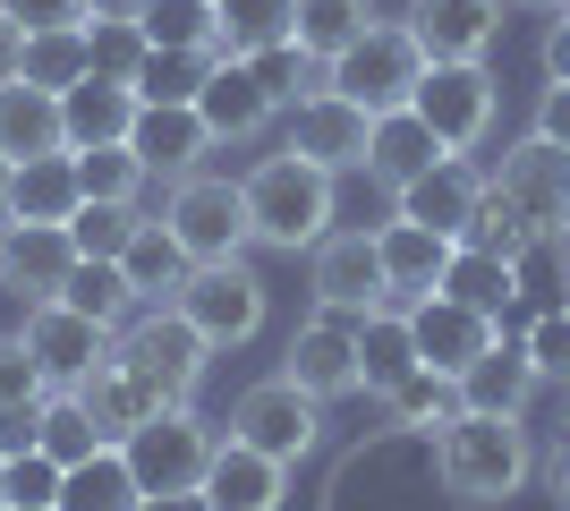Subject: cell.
Listing matches in <instances>:
<instances>
[{
  "label": "cell",
  "mask_w": 570,
  "mask_h": 511,
  "mask_svg": "<svg viewBox=\"0 0 570 511\" xmlns=\"http://www.w3.org/2000/svg\"><path fill=\"white\" fill-rule=\"evenodd\" d=\"M170 307L214 341V350H247V341L264 333V273L247 265V256H230V265H188V282L170 291Z\"/></svg>",
  "instance_id": "obj_7"
},
{
  "label": "cell",
  "mask_w": 570,
  "mask_h": 511,
  "mask_svg": "<svg viewBox=\"0 0 570 511\" xmlns=\"http://www.w3.org/2000/svg\"><path fill=\"white\" fill-rule=\"evenodd\" d=\"M520 341H528V358H537V375L570 392V307H553V316H537V324H528Z\"/></svg>",
  "instance_id": "obj_47"
},
{
  "label": "cell",
  "mask_w": 570,
  "mask_h": 511,
  "mask_svg": "<svg viewBox=\"0 0 570 511\" xmlns=\"http://www.w3.org/2000/svg\"><path fill=\"white\" fill-rule=\"evenodd\" d=\"M69 163H77V188L102 196V205H137L145 179H154V170L137 163V146H86V154H69Z\"/></svg>",
  "instance_id": "obj_40"
},
{
  "label": "cell",
  "mask_w": 570,
  "mask_h": 511,
  "mask_svg": "<svg viewBox=\"0 0 570 511\" xmlns=\"http://www.w3.org/2000/svg\"><path fill=\"white\" fill-rule=\"evenodd\" d=\"M256 77H264V95L282 102H307V95H324V60L315 51H298V43H273V51H256Z\"/></svg>",
  "instance_id": "obj_44"
},
{
  "label": "cell",
  "mask_w": 570,
  "mask_h": 511,
  "mask_svg": "<svg viewBox=\"0 0 570 511\" xmlns=\"http://www.w3.org/2000/svg\"><path fill=\"white\" fill-rule=\"evenodd\" d=\"M357 358H366V392H392L417 366V333H409V307H375V316H357Z\"/></svg>",
  "instance_id": "obj_33"
},
{
  "label": "cell",
  "mask_w": 570,
  "mask_h": 511,
  "mask_svg": "<svg viewBox=\"0 0 570 511\" xmlns=\"http://www.w3.org/2000/svg\"><path fill=\"white\" fill-rule=\"evenodd\" d=\"M443 291H452L460 307H485V316H502V307L520 298V265H511V256H485V247L460 239V247H452V273H443Z\"/></svg>",
  "instance_id": "obj_34"
},
{
  "label": "cell",
  "mask_w": 570,
  "mask_h": 511,
  "mask_svg": "<svg viewBox=\"0 0 570 511\" xmlns=\"http://www.w3.org/2000/svg\"><path fill=\"white\" fill-rule=\"evenodd\" d=\"M238 188H247V230H256V247H282V256L307 247V256H315V239L333 230V170L307 163L298 146L264 154Z\"/></svg>",
  "instance_id": "obj_2"
},
{
  "label": "cell",
  "mask_w": 570,
  "mask_h": 511,
  "mask_svg": "<svg viewBox=\"0 0 570 511\" xmlns=\"http://www.w3.org/2000/svg\"><path fill=\"white\" fill-rule=\"evenodd\" d=\"M43 452H51L60 469L86 461V452H102V426L86 417V401H77V392H51V401H43Z\"/></svg>",
  "instance_id": "obj_43"
},
{
  "label": "cell",
  "mask_w": 570,
  "mask_h": 511,
  "mask_svg": "<svg viewBox=\"0 0 570 511\" xmlns=\"http://www.w3.org/2000/svg\"><path fill=\"white\" fill-rule=\"evenodd\" d=\"M214 18H222V51H230V60L298 43V0H214Z\"/></svg>",
  "instance_id": "obj_32"
},
{
  "label": "cell",
  "mask_w": 570,
  "mask_h": 511,
  "mask_svg": "<svg viewBox=\"0 0 570 511\" xmlns=\"http://www.w3.org/2000/svg\"><path fill=\"white\" fill-rule=\"evenodd\" d=\"M494 188L528 214V230H537V239H570V146H553V137H537V128H528L520 146H502Z\"/></svg>",
  "instance_id": "obj_10"
},
{
  "label": "cell",
  "mask_w": 570,
  "mask_h": 511,
  "mask_svg": "<svg viewBox=\"0 0 570 511\" xmlns=\"http://www.w3.org/2000/svg\"><path fill=\"white\" fill-rule=\"evenodd\" d=\"M128 375H137V392L154 401V410H188L196 392H205V358H214V341L196 333L179 307H154V316H128L119 324V350H111Z\"/></svg>",
  "instance_id": "obj_3"
},
{
  "label": "cell",
  "mask_w": 570,
  "mask_h": 511,
  "mask_svg": "<svg viewBox=\"0 0 570 511\" xmlns=\"http://www.w3.org/2000/svg\"><path fill=\"white\" fill-rule=\"evenodd\" d=\"M18 60H26V26L0 18V77H18Z\"/></svg>",
  "instance_id": "obj_54"
},
{
  "label": "cell",
  "mask_w": 570,
  "mask_h": 511,
  "mask_svg": "<svg viewBox=\"0 0 570 511\" xmlns=\"http://www.w3.org/2000/svg\"><path fill=\"white\" fill-rule=\"evenodd\" d=\"M60 392H77V401H86V417L102 426V443H128V435L145 426V417H154V401L137 392V375H128L119 358H102L95 375H86V384H60Z\"/></svg>",
  "instance_id": "obj_30"
},
{
  "label": "cell",
  "mask_w": 570,
  "mask_h": 511,
  "mask_svg": "<svg viewBox=\"0 0 570 511\" xmlns=\"http://www.w3.org/2000/svg\"><path fill=\"white\" fill-rule=\"evenodd\" d=\"M0 18H18L26 35H51V26H86V0H0Z\"/></svg>",
  "instance_id": "obj_49"
},
{
  "label": "cell",
  "mask_w": 570,
  "mask_h": 511,
  "mask_svg": "<svg viewBox=\"0 0 570 511\" xmlns=\"http://www.w3.org/2000/svg\"><path fill=\"white\" fill-rule=\"evenodd\" d=\"M9 511H18V503H9Z\"/></svg>",
  "instance_id": "obj_60"
},
{
  "label": "cell",
  "mask_w": 570,
  "mask_h": 511,
  "mask_svg": "<svg viewBox=\"0 0 570 511\" xmlns=\"http://www.w3.org/2000/svg\"><path fill=\"white\" fill-rule=\"evenodd\" d=\"M222 51H145L137 69V95L145 102H196V86H205V69H214Z\"/></svg>",
  "instance_id": "obj_42"
},
{
  "label": "cell",
  "mask_w": 570,
  "mask_h": 511,
  "mask_svg": "<svg viewBox=\"0 0 570 511\" xmlns=\"http://www.w3.org/2000/svg\"><path fill=\"white\" fill-rule=\"evenodd\" d=\"M60 298H69L77 316L111 324V333H119V324H128V316L145 307V298H137V282L119 273V256H77V265H69V282H60Z\"/></svg>",
  "instance_id": "obj_31"
},
{
  "label": "cell",
  "mask_w": 570,
  "mask_h": 511,
  "mask_svg": "<svg viewBox=\"0 0 570 511\" xmlns=\"http://www.w3.org/2000/svg\"><path fill=\"white\" fill-rule=\"evenodd\" d=\"M409 333H417V366H443V375H469V358H485L502 341V316L485 307H460L452 291L409 298Z\"/></svg>",
  "instance_id": "obj_15"
},
{
  "label": "cell",
  "mask_w": 570,
  "mask_h": 511,
  "mask_svg": "<svg viewBox=\"0 0 570 511\" xmlns=\"http://www.w3.org/2000/svg\"><path fill=\"white\" fill-rule=\"evenodd\" d=\"M546 86H570V9L546 26Z\"/></svg>",
  "instance_id": "obj_52"
},
{
  "label": "cell",
  "mask_w": 570,
  "mask_h": 511,
  "mask_svg": "<svg viewBox=\"0 0 570 511\" xmlns=\"http://www.w3.org/2000/svg\"><path fill=\"white\" fill-rule=\"evenodd\" d=\"M537 137L570 146V86H546V102H537Z\"/></svg>",
  "instance_id": "obj_51"
},
{
  "label": "cell",
  "mask_w": 570,
  "mask_h": 511,
  "mask_svg": "<svg viewBox=\"0 0 570 511\" xmlns=\"http://www.w3.org/2000/svg\"><path fill=\"white\" fill-rule=\"evenodd\" d=\"M86 69H95V51H86V26H51V35H26L18 77H35V86H51V95H69Z\"/></svg>",
  "instance_id": "obj_39"
},
{
  "label": "cell",
  "mask_w": 570,
  "mask_h": 511,
  "mask_svg": "<svg viewBox=\"0 0 570 511\" xmlns=\"http://www.w3.org/2000/svg\"><path fill=\"white\" fill-rule=\"evenodd\" d=\"M562 9H570V0H562Z\"/></svg>",
  "instance_id": "obj_61"
},
{
  "label": "cell",
  "mask_w": 570,
  "mask_h": 511,
  "mask_svg": "<svg viewBox=\"0 0 570 511\" xmlns=\"http://www.w3.org/2000/svg\"><path fill=\"white\" fill-rule=\"evenodd\" d=\"M128 146H137V163L154 170V179H188V170H205V154H214V128H205L196 102H137Z\"/></svg>",
  "instance_id": "obj_18"
},
{
  "label": "cell",
  "mask_w": 570,
  "mask_h": 511,
  "mask_svg": "<svg viewBox=\"0 0 570 511\" xmlns=\"http://www.w3.org/2000/svg\"><path fill=\"white\" fill-rule=\"evenodd\" d=\"M163 222H170V239L188 247V265H230V256H247V239H256V230H247V188L222 179V170L170 179Z\"/></svg>",
  "instance_id": "obj_5"
},
{
  "label": "cell",
  "mask_w": 570,
  "mask_h": 511,
  "mask_svg": "<svg viewBox=\"0 0 570 511\" xmlns=\"http://www.w3.org/2000/svg\"><path fill=\"white\" fill-rule=\"evenodd\" d=\"M86 18H145V0H86Z\"/></svg>",
  "instance_id": "obj_56"
},
{
  "label": "cell",
  "mask_w": 570,
  "mask_h": 511,
  "mask_svg": "<svg viewBox=\"0 0 570 511\" xmlns=\"http://www.w3.org/2000/svg\"><path fill=\"white\" fill-rule=\"evenodd\" d=\"M137 86L128 77H102V69H86L60 95V120H69V154H86V146H128V128H137Z\"/></svg>",
  "instance_id": "obj_23"
},
{
  "label": "cell",
  "mask_w": 570,
  "mask_h": 511,
  "mask_svg": "<svg viewBox=\"0 0 570 511\" xmlns=\"http://www.w3.org/2000/svg\"><path fill=\"white\" fill-rule=\"evenodd\" d=\"M546 494H553V503L570 511V435H562V443L546 452Z\"/></svg>",
  "instance_id": "obj_53"
},
{
  "label": "cell",
  "mask_w": 570,
  "mask_h": 511,
  "mask_svg": "<svg viewBox=\"0 0 570 511\" xmlns=\"http://www.w3.org/2000/svg\"><path fill=\"white\" fill-rule=\"evenodd\" d=\"M375 247H383V282H392V298H434L443 291V273H452V247L460 239H443V230H426V222H409V214H392L375 230Z\"/></svg>",
  "instance_id": "obj_22"
},
{
  "label": "cell",
  "mask_w": 570,
  "mask_h": 511,
  "mask_svg": "<svg viewBox=\"0 0 570 511\" xmlns=\"http://www.w3.org/2000/svg\"><path fill=\"white\" fill-rule=\"evenodd\" d=\"M469 247H485V256H511V265H528V256H537V230H528V214L520 205H511V196L494 188V179H485V196H476V214H469Z\"/></svg>",
  "instance_id": "obj_38"
},
{
  "label": "cell",
  "mask_w": 570,
  "mask_h": 511,
  "mask_svg": "<svg viewBox=\"0 0 570 511\" xmlns=\"http://www.w3.org/2000/svg\"><path fill=\"white\" fill-rule=\"evenodd\" d=\"M145 511H214V503H205V487H196V494H145Z\"/></svg>",
  "instance_id": "obj_55"
},
{
  "label": "cell",
  "mask_w": 570,
  "mask_h": 511,
  "mask_svg": "<svg viewBox=\"0 0 570 511\" xmlns=\"http://www.w3.org/2000/svg\"><path fill=\"white\" fill-rule=\"evenodd\" d=\"M0 503H9V461H0Z\"/></svg>",
  "instance_id": "obj_59"
},
{
  "label": "cell",
  "mask_w": 570,
  "mask_h": 511,
  "mask_svg": "<svg viewBox=\"0 0 570 511\" xmlns=\"http://www.w3.org/2000/svg\"><path fill=\"white\" fill-rule=\"evenodd\" d=\"M401 26L426 60H485V43L502 35V0H409Z\"/></svg>",
  "instance_id": "obj_20"
},
{
  "label": "cell",
  "mask_w": 570,
  "mask_h": 511,
  "mask_svg": "<svg viewBox=\"0 0 570 511\" xmlns=\"http://www.w3.org/2000/svg\"><path fill=\"white\" fill-rule=\"evenodd\" d=\"M230 435L298 469L315 443H324V401H315V392H298L289 375H264V384H247V392L230 401Z\"/></svg>",
  "instance_id": "obj_9"
},
{
  "label": "cell",
  "mask_w": 570,
  "mask_h": 511,
  "mask_svg": "<svg viewBox=\"0 0 570 511\" xmlns=\"http://www.w3.org/2000/svg\"><path fill=\"white\" fill-rule=\"evenodd\" d=\"M476 196H485V179H476L469 154H443V163H426L409 188H392V214L426 222V230H443V239H469V214Z\"/></svg>",
  "instance_id": "obj_19"
},
{
  "label": "cell",
  "mask_w": 570,
  "mask_h": 511,
  "mask_svg": "<svg viewBox=\"0 0 570 511\" xmlns=\"http://www.w3.org/2000/svg\"><path fill=\"white\" fill-rule=\"evenodd\" d=\"M289 146L307 154V163H324L341 179V170H366V146H375V111H357L350 95H307L289 102Z\"/></svg>",
  "instance_id": "obj_14"
},
{
  "label": "cell",
  "mask_w": 570,
  "mask_h": 511,
  "mask_svg": "<svg viewBox=\"0 0 570 511\" xmlns=\"http://www.w3.org/2000/svg\"><path fill=\"white\" fill-rule=\"evenodd\" d=\"M9 503L18 511H51L60 503V461H51V452H18V461H9Z\"/></svg>",
  "instance_id": "obj_46"
},
{
  "label": "cell",
  "mask_w": 570,
  "mask_h": 511,
  "mask_svg": "<svg viewBox=\"0 0 570 511\" xmlns=\"http://www.w3.org/2000/svg\"><path fill=\"white\" fill-rule=\"evenodd\" d=\"M409 111L434 128V146H443V154H476L485 137H494L502 86H494V69H485V60H426V77H417Z\"/></svg>",
  "instance_id": "obj_6"
},
{
  "label": "cell",
  "mask_w": 570,
  "mask_h": 511,
  "mask_svg": "<svg viewBox=\"0 0 570 511\" xmlns=\"http://www.w3.org/2000/svg\"><path fill=\"white\" fill-rule=\"evenodd\" d=\"M282 494H289V461H273V452H256L238 435L214 443V469H205V503L214 511H282Z\"/></svg>",
  "instance_id": "obj_21"
},
{
  "label": "cell",
  "mask_w": 570,
  "mask_h": 511,
  "mask_svg": "<svg viewBox=\"0 0 570 511\" xmlns=\"http://www.w3.org/2000/svg\"><path fill=\"white\" fill-rule=\"evenodd\" d=\"M502 9H562V0H502Z\"/></svg>",
  "instance_id": "obj_58"
},
{
  "label": "cell",
  "mask_w": 570,
  "mask_h": 511,
  "mask_svg": "<svg viewBox=\"0 0 570 511\" xmlns=\"http://www.w3.org/2000/svg\"><path fill=\"white\" fill-rule=\"evenodd\" d=\"M375 18H383L375 0H298V51H315V60H341V51H350Z\"/></svg>",
  "instance_id": "obj_36"
},
{
  "label": "cell",
  "mask_w": 570,
  "mask_h": 511,
  "mask_svg": "<svg viewBox=\"0 0 570 511\" xmlns=\"http://www.w3.org/2000/svg\"><path fill=\"white\" fill-rule=\"evenodd\" d=\"M145 43L154 51H222V18L214 0H145Z\"/></svg>",
  "instance_id": "obj_37"
},
{
  "label": "cell",
  "mask_w": 570,
  "mask_h": 511,
  "mask_svg": "<svg viewBox=\"0 0 570 511\" xmlns=\"http://www.w3.org/2000/svg\"><path fill=\"white\" fill-rule=\"evenodd\" d=\"M196 111H205V128H214V146H247V137L273 128L282 102L264 95L256 60H230V51H222L214 69H205V86H196Z\"/></svg>",
  "instance_id": "obj_17"
},
{
  "label": "cell",
  "mask_w": 570,
  "mask_h": 511,
  "mask_svg": "<svg viewBox=\"0 0 570 511\" xmlns=\"http://www.w3.org/2000/svg\"><path fill=\"white\" fill-rule=\"evenodd\" d=\"M307 282H315V307H324V316H375V307H392L375 230H324Z\"/></svg>",
  "instance_id": "obj_11"
},
{
  "label": "cell",
  "mask_w": 570,
  "mask_h": 511,
  "mask_svg": "<svg viewBox=\"0 0 570 511\" xmlns=\"http://www.w3.org/2000/svg\"><path fill=\"white\" fill-rule=\"evenodd\" d=\"M26 392H51V375L35 366L26 341H0V401H26Z\"/></svg>",
  "instance_id": "obj_50"
},
{
  "label": "cell",
  "mask_w": 570,
  "mask_h": 511,
  "mask_svg": "<svg viewBox=\"0 0 570 511\" xmlns=\"http://www.w3.org/2000/svg\"><path fill=\"white\" fill-rule=\"evenodd\" d=\"M43 401H51V392L0 401V461H18V452H43Z\"/></svg>",
  "instance_id": "obj_48"
},
{
  "label": "cell",
  "mask_w": 570,
  "mask_h": 511,
  "mask_svg": "<svg viewBox=\"0 0 570 511\" xmlns=\"http://www.w3.org/2000/svg\"><path fill=\"white\" fill-rule=\"evenodd\" d=\"M537 358H528V341H494L485 358H469V375H460V410H494V417H520L528 401H537Z\"/></svg>",
  "instance_id": "obj_25"
},
{
  "label": "cell",
  "mask_w": 570,
  "mask_h": 511,
  "mask_svg": "<svg viewBox=\"0 0 570 511\" xmlns=\"http://www.w3.org/2000/svg\"><path fill=\"white\" fill-rule=\"evenodd\" d=\"M214 443L222 435L196 417V401H188V410H154L119 452H128V469H137L145 494H196V487H205V469H214Z\"/></svg>",
  "instance_id": "obj_8"
},
{
  "label": "cell",
  "mask_w": 570,
  "mask_h": 511,
  "mask_svg": "<svg viewBox=\"0 0 570 511\" xmlns=\"http://www.w3.org/2000/svg\"><path fill=\"white\" fill-rule=\"evenodd\" d=\"M18 341L35 350V366L51 375V392H60V384H86V375H95V366L119 350L111 324L77 316L69 298H35V307H26V324H18Z\"/></svg>",
  "instance_id": "obj_12"
},
{
  "label": "cell",
  "mask_w": 570,
  "mask_h": 511,
  "mask_svg": "<svg viewBox=\"0 0 570 511\" xmlns=\"http://www.w3.org/2000/svg\"><path fill=\"white\" fill-rule=\"evenodd\" d=\"M383 417L401 426V435H443L460 417V375H443V366H409L392 392H375Z\"/></svg>",
  "instance_id": "obj_28"
},
{
  "label": "cell",
  "mask_w": 570,
  "mask_h": 511,
  "mask_svg": "<svg viewBox=\"0 0 570 511\" xmlns=\"http://www.w3.org/2000/svg\"><path fill=\"white\" fill-rule=\"evenodd\" d=\"M9 170H18V163H9V154H0V222H9Z\"/></svg>",
  "instance_id": "obj_57"
},
{
  "label": "cell",
  "mask_w": 570,
  "mask_h": 511,
  "mask_svg": "<svg viewBox=\"0 0 570 511\" xmlns=\"http://www.w3.org/2000/svg\"><path fill=\"white\" fill-rule=\"evenodd\" d=\"M528 469H537V452H528L520 417L460 410L452 426L434 435V478H443L452 503H511V494L528 487Z\"/></svg>",
  "instance_id": "obj_1"
},
{
  "label": "cell",
  "mask_w": 570,
  "mask_h": 511,
  "mask_svg": "<svg viewBox=\"0 0 570 511\" xmlns=\"http://www.w3.org/2000/svg\"><path fill=\"white\" fill-rule=\"evenodd\" d=\"M426 163H443L434 128L417 120V111H383V120H375V146H366V179H383V188H409Z\"/></svg>",
  "instance_id": "obj_29"
},
{
  "label": "cell",
  "mask_w": 570,
  "mask_h": 511,
  "mask_svg": "<svg viewBox=\"0 0 570 511\" xmlns=\"http://www.w3.org/2000/svg\"><path fill=\"white\" fill-rule=\"evenodd\" d=\"M51 511H145V487H137V469H128V452L102 443V452H86V461H69Z\"/></svg>",
  "instance_id": "obj_26"
},
{
  "label": "cell",
  "mask_w": 570,
  "mask_h": 511,
  "mask_svg": "<svg viewBox=\"0 0 570 511\" xmlns=\"http://www.w3.org/2000/svg\"><path fill=\"white\" fill-rule=\"evenodd\" d=\"M417 77H426V51H417V35H409L401 18H375L341 60H324V86L350 95L357 111H375V120H383V111H409Z\"/></svg>",
  "instance_id": "obj_4"
},
{
  "label": "cell",
  "mask_w": 570,
  "mask_h": 511,
  "mask_svg": "<svg viewBox=\"0 0 570 511\" xmlns=\"http://www.w3.org/2000/svg\"><path fill=\"white\" fill-rule=\"evenodd\" d=\"M77 205H86V188H77L69 154H35L9 170V222H69Z\"/></svg>",
  "instance_id": "obj_27"
},
{
  "label": "cell",
  "mask_w": 570,
  "mask_h": 511,
  "mask_svg": "<svg viewBox=\"0 0 570 511\" xmlns=\"http://www.w3.org/2000/svg\"><path fill=\"white\" fill-rule=\"evenodd\" d=\"M145 230V214L137 205H102V196H86L69 214V239H77V256H128V239Z\"/></svg>",
  "instance_id": "obj_41"
},
{
  "label": "cell",
  "mask_w": 570,
  "mask_h": 511,
  "mask_svg": "<svg viewBox=\"0 0 570 511\" xmlns=\"http://www.w3.org/2000/svg\"><path fill=\"white\" fill-rule=\"evenodd\" d=\"M69 265H77L69 222H0V291H18L26 307H35V298H60Z\"/></svg>",
  "instance_id": "obj_16"
},
{
  "label": "cell",
  "mask_w": 570,
  "mask_h": 511,
  "mask_svg": "<svg viewBox=\"0 0 570 511\" xmlns=\"http://www.w3.org/2000/svg\"><path fill=\"white\" fill-rule=\"evenodd\" d=\"M119 273L137 282V298H163L170 307V291L188 282V247L170 239V222H145L137 239H128V256H119Z\"/></svg>",
  "instance_id": "obj_35"
},
{
  "label": "cell",
  "mask_w": 570,
  "mask_h": 511,
  "mask_svg": "<svg viewBox=\"0 0 570 511\" xmlns=\"http://www.w3.org/2000/svg\"><path fill=\"white\" fill-rule=\"evenodd\" d=\"M86 51H95V69L102 77H128V86H137V69H145V26L137 18H86Z\"/></svg>",
  "instance_id": "obj_45"
},
{
  "label": "cell",
  "mask_w": 570,
  "mask_h": 511,
  "mask_svg": "<svg viewBox=\"0 0 570 511\" xmlns=\"http://www.w3.org/2000/svg\"><path fill=\"white\" fill-rule=\"evenodd\" d=\"M282 375H289L298 392H315V401H350V392H366L357 316H324V307H315V324H298V333H289Z\"/></svg>",
  "instance_id": "obj_13"
},
{
  "label": "cell",
  "mask_w": 570,
  "mask_h": 511,
  "mask_svg": "<svg viewBox=\"0 0 570 511\" xmlns=\"http://www.w3.org/2000/svg\"><path fill=\"white\" fill-rule=\"evenodd\" d=\"M0 154H9V163L69 154V120H60V95H51V86H35V77H0Z\"/></svg>",
  "instance_id": "obj_24"
}]
</instances>
